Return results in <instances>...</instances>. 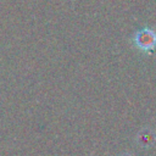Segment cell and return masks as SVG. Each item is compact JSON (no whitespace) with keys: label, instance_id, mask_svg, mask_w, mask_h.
<instances>
[{"label":"cell","instance_id":"2","mask_svg":"<svg viewBox=\"0 0 156 156\" xmlns=\"http://www.w3.org/2000/svg\"><path fill=\"white\" fill-rule=\"evenodd\" d=\"M155 141H156V134L151 129H144L138 135V143H139V145H141L144 147L152 146L155 144Z\"/></svg>","mask_w":156,"mask_h":156},{"label":"cell","instance_id":"1","mask_svg":"<svg viewBox=\"0 0 156 156\" xmlns=\"http://www.w3.org/2000/svg\"><path fill=\"white\" fill-rule=\"evenodd\" d=\"M133 41L136 48L143 51H151L156 46V32L150 28H144L135 33Z\"/></svg>","mask_w":156,"mask_h":156},{"label":"cell","instance_id":"3","mask_svg":"<svg viewBox=\"0 0 156 156\" xmlns=\"http://www.w3.org/2000/svg\"><path fill=\"white\" fill-rule=\"evenodd\" d=\"M121 156H132V155H129V154H123V155H121Z\"/></svg>","mask_w":156,"mask_h":156}]
</instances>
